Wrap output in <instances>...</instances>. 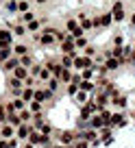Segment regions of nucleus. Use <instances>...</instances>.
Masks as SVG:
<instances>
[{"label": "nucleus", "instance_id": "f257e3e1", "mask_svg": "<svg viewBox=\"0 0 135 148\" xmlns=\"http://www.w3.org/2000/svg\"><path fill=\"white\" fill-rule=\"evenodd\" d=\"M72 68L74 70H85V68H94L92 63V57H74V63H72Z\"/></svg>", "mask_w": 135, "mask_h": 148}, {"label": "nucleus", "instance_id": "f03ea898", "mask_svg": "<svg viewBox=\"0 0 135 148\" xmlns=\"http://www.w3.org/2000/svg\"><path fill=\"white\" fill-rule=\"evenodd\" d=\"M57 142L61 144V146H72V144H74V133H70V131H59V133H57Z\"/></svg>", "mask_w": 135, "mask_h": 148}, {"label": "nucleus", "instance_id": "7ed1b4c3", "mask_svg": "<svg viewBox=\"0 0 135 148\" xmlns=\"http://www.w3.org/2000/svg\"><path fill=\"white\" fill-rule=\"evenodd\" d=\"M22 85H24V81H20V79H11L9 81V89H11V94H13V98H18V96H22Z\"/></svg>", "mask_w": 135, "mask_h": 148}, {"label": "nucleus", "instance_id": "20e7f679", "mask_svg": "<svg viewBox=\"0 0 135 148\" xmlns=\"http://www.w3.org/2000/svg\"><path fill=\"white\" fill-rule=\"evenodd\" d=\"M11 42H13V33H11L9 28H2V31H0V48L11 46Z\"/></svg>", "mask_w": 135, "mask_h": 148}, {"label": "nucleus", "instance_id": "39448f33", "mask_svg": "<svg viewBox=\"0 0 135 148\" xmlns=\"http://www.w3.org/2000/svg\"><path fill=\"white\" fill-rule=\"evenodd\" d=\"M113 22V15L111 13H103V15H98V18H94V26H109V24Z\"/></svg>", "mask_w": 135, "mask_h": 148}, {"label": "nucleus", "instance_id": "423d86ee", "mask_svg": "<svg viewBox=\"0 0 135 148\" xmlns=\"http://www.w3.org/2000/svg\"><path fill=\"white\" fill-rule=\"evenodd\" d=\"M55 96V94L50 92V89H35V98H33V100H39V102H46V100H50V98Z\"/></svg>", "mask_w": 135, "mask_h": 148}, {"label": "nucleus", "instance_id": "0eeeda50", "mask_svg": "<svg viewBox=\"0 0 135 148\" xmlns=\"http://www.w3.org/2000/svg\"><path fill=\"white\" fill-rule=\"evenodd\" d=\"M111 15H113V20H116V22H122V20H124V7H122L120 0H118V2H113V11H111Z\"/></svg>", "mask_w": 135, "mask_h": 148}, {"label": "nucleus", "instance_id": "6e6552de", "mask_svg": "<svg viewBox=\"0 0 135 148\" xmlns=\"http://www.w3.org/2000/svg\"><path fill=\"white\" fill-rule=\"evenodd\" d=\"M13 76H15V79H20V81H26L28 76H31V70L24 68V65H18V68L13 70Z\"/></svg>", "mask_w": 135, "mask_h": 148}, {"label": "nucleus", "instance_id": "1a4fd4ad", "mask_svg": "<svg viewBox=\"0 0 135 148\" xmlns=\"http://www.w3.org/2000/svg\"><path fill=\"white\" fill-rule=\"evenodd\" d=\"M31 131H33L31 122H24V124H20V126H18V137H20V139H26L28 135H31Z\"/></svg>", "mask_w": 135, "mask_h": 148}, {"label": "nucleus", "instance_id": "9d476101", "mask_svg": "<svg viewBox=\"0 0 135 148\" xmlns=\"http://www.w3.org/2000/svg\"><path fill=\"white\" fill-rule=\"evenodd\" d=\"M0 65H2V70H7V72H9V70H15V68L20 65V57L13 55V57H9L5 63H0Z\"/></svg>", "mask_w": 135, "mask_h": 148}, {"label": "nucleus", "instance_id": "9b49d317", "mask_svg": "<svg viewBox=\"0 0 135 148\" xmlns=\"http://www.w3.org/2000/svg\"><path fill=\"white\" fill-rule=\"evenodd\" d=\"M7 122H9L11 126H15V129H18L20 124H24L22 118H20V113H15V111H13V113H7Z\"/></svg>", "mask_w": 135, "mask_h": 148}, {"label": "nucleus", "instance_id": "f8f14e48", "mask_svg": "<svg viewBox=\"0 0 135 148\" xmlns=\"http://www.w3.org/2000/svg\"><path fill=\"white\" fill-rule=\"evenodd\" d=\"M13 129H15V126H11L9 122H5V124H2V129H0L2 139H11V137H13Z\"/></svg>", "mask_w": 135, "mask_h": 148}, {"label": "nucleus", "instance_id": "ddd939ff", "mask_svg": "<svg viewBox=\"0 0 135 148\" xmlns=\"http://www.w3.org/2000/svg\"><path fill=\"white\" fill-rule=\"evenodd\" d=\"M20 98H22V100L28 105V102L35 98V89H33V87H24V89H22V96H20Z\"/></svg>", "mask_w": 135, "mask_h": 148}, {"label": "nucleus", "instance_id": "4468645a", "mask_svg": "<svg viewBox=\"0 0 135 148\" xmlns=\"http://www.w3.org/2000/svg\"><path fill=\"white\" fill-rule=\"evenodd\" d=\"M79 26L83 28V31H89V28L94 26V20H89L87 15H81V18H79Z\"/></svg>", "mask_w": 135, "mask_h": 148}, {"label": "nucleus", "instance_id": "2eb2a0df", "mask_svg": "<svg viewBox=\"0 0 135 148\" xmlns=\"http://www.w3.org/2000/svg\"><path fill=\"white\" fill-rule=\"evenodd\" d=\"M126 122H124V116L122 113H113L111 116V122H109V126H124Z\"/></svg>", "mask_w": 135, "mask_h": 148}, {"label": "nucleus", "instance_id": "dca6fc26", "mask_svg": "<svg viewBox=\"0 0 135 148\" xmlns=\"http://www.w3.org/2000/svg\"><path fill=\"white\" fill-rule=\"evenodd\" d=\"M9 57H13V48L7 46V48H0V63H5Z\"/></svg>", "mask_w": 135, "mask_h": 148}, {"label": "nucleus", "instance_id": "f3484780", "mask_svg": "<svg viewBox=\"0 0 135 148\" xmlns=\"http://www.w3.org/2000/svg\"><path fill=\"white\" fill-rule=\"evenodd\" d=\"M59 83H61V81L57 79V76H50V79H48V89H50L52 94L59 92Z\"/></svg>", "mask_w": 135, "mask_h": 148}, {"label": "nucleus", "instance_id": "a211bd4d", "mask_svg": "<svg viewBox=\"0 0 135 148\" xmlns=\"http://www.w3.org/2000/svg\"><path fill=\"white\" fill-rule=\"evenodd\" d=\"M11 105H13V109L18 111V113H20L22 109H26V102H24V100H22L20 96H18V98H13V100H11Z\"/></svg>", "mask_w": 135, "mask_h": 148}, {"label": "nucleus", "instance_id": "6ab92c4d", "mask_svg": "<svg viewBox=\"0 0 135 148\" xmlns=\"http://www.w3.org/2000/svg\"><path fill=\"white\" fill-rule=\"evenodd\" d=\"M44 102H39V100H31V102H28V109H31L33 111V113H42V109H44Z\"/></svg>", "mask_w": 135, "mask_h": 148}, {"label": "nucleus", "instance_id": "aec40b11", "mask_svg": "<svg viewBox=\"0 0 135 148\" xmlns=\"http://www.w3.org/2000/svg\"><path fill=\"white\" fill-rule=\"evenodd\" d=\"M13 55H15V57H22V55H28V48L24 46V44H18V46H13Z\"/></svg>", "mask_w": 135, "mask_h": 148}, {"label": "nucleus", "instance_id": "412c9836", "mask_svg": "<svg viewBox=\"0 0 135 148\" xmlns=\"http://www.w3.org/2000/svg\"><path fill=\"white\" fill-rule=\"evenodd\" d=\"M61 83H65V85H68V83H72V72H70V68H65L63 70V74H61Z\"/></svg>", "mask_w": 135, "mask_h": 148}, {"label": "nucleus", "instance_id": "4be33fe9", "mask_svg": "<svg viewBox=\"0 0 135 148\" xmlns=\"http://www.w3.org/2000/svg\"><path fill=\"white\" fill-rule=\"evenodd\" d=\"M120 61H118V59H113V57H111V59H107V63H105V68H107V70H118V68H120Z\"/></svg>", "mask_w": 135, "mask_h": 148}, {"label": "nucleus", "instance_id": "5701e85b", "mask_svg": "<svg viewBox=\"0 0 135 148\" xmlns=\"http://www.w3.org/2000/svg\"><path fill=\"white\" fill-rule=\"evenodd\" d=\"M65 28H68V33H72L74 28H79V20H74V18H70L68 22H65Z\"/></svg>", "mask_w": 135, "mask_h": 148}, {"label": "nucleus", "instance_id": "b1692460", "mask_svg": "<svg viewBox=\"0 0 135 148\" xmlns=\"http://www.w3.org/2000/svg\"><path fill=\"white\" fill-rule=\"evenodd\" d=\"M74 98H76V102H81V105H85V102H87V92H83V89H79Z\"/></svg>", "mask_w": 135, "mask_h": 148}, {"label": "nucleus", "instance_id": "393cba45", "mask_svg": "<svg viewBox=\"0 0 135 148\" xmlns=\"http://www.w3.org/2000/svg\"><path fill=\"white\" fill-rule=\"evenodd\" d=\"M20 65H24V68H33V59L28 55H22V57H20Z\"/></svg>", "mask_w": 135, "mask_h": 148}, {"label": "nucleus", "instance_id": "a878e982", "mask_svg": "<svg viewBox=\"0 0 135 148\" xmlns=\"http://www.w3.org/2000/svg\"><path fill=\"white\" fill-rule=\"evenodd\" d=\"M79 89H83V92H94V83H89V81H81Z\"/></svg>", "mask_w": 135, "mask_h": 148}, {"label": "nucleus", "instance_id": "bb28decb", "mask_svg": "<svg viewBox=\"0 0 135 148\" xmlns=\"http://www.w3.org/2000/svg\"><path fill=\"white\" fill-rule=\"evenodd\" d=\"M20 118H22V122H28L33 118V111L31 109H22V111H20Z\"/></svg>", "mask_w": 135, "mask_h": 148}, {"label": "nucleus", "instance_id": "cd10ccee", "mask_svg": "<svg viewBox=\"0 0 135 148\" xmlns=\"http://www.w3.org/2000/svg\"><path fill=\"white\" fill-rule=\"evenodd\" d=\"M20 20H22L24 24H28V22L35 20V13H33V11H26V13H22V18H20Z\"/></svg>", "mask_w": 135, "mask_h": 148}, {"label": "nucleus", "instance_id": "c85d7f7f", "mask_svg": "<svg viewBox=\"0 0 135 148\" xmlns=\"http://www.w3.org/2000/svg\"><path fill=\"white\" fill-rule=\"evenodd\" d=\"M72 63H74V59H72V57H68V55L61 57V65H63V68H72Z\"/></svg>", "mask_w": 135, "mask_h": 148}, {"label": "nucleus", "instance_id": "c756f323", "mask_svg": "<svg viewBox=\"0 0 135 148\" xmlns=\"http://www.w3.org/2000/svg\"><path fill=\"white\" fill-rule=\"evenodd\" d=\"M50 76H52L50 70H48V68H42V72H39V79H42V81H48Z\"/></svg>", "mask_w": 135, "mask_h": 148}, {"label": "nucleus", "instance_id": "7c9ffc66", "mask_svg": "<svg viewBox=\"0 0 135 148\" xmlns=\"http://www.w3.org/2000/svg\"><path fill=\"white\" fill-rule=\"evenodd\" d=\"M28 7H31V5H28V0H20V2H18V11H22V13H26Z\"/></svg>", "mask_w": 135, "mask_h": 148}, {"label": "nucleus", "instance_id": "2f4dec72", "mask_svg": "<svg viewBox=\"0 0 135 148\" xmlns=\"http://www.w3.org/2000/svg\"><path fill=\"white\" fill-rule=\"evenodd\" d=\"M76 92H79V83H68V94L76 96Z\"/></svg>", "mask_w": 135, "mask_h": 148}, {"label": "nucleus", "instance_id": "473e14b6", "mask_svg": "<svg viewBox=\"0 0 135 148\" xmlns=\"http://www.w3.org/2000/svg\"><path fill=\"white\" fill-rule=\"evenodd\" d=\"M39 131H42V133H44V135H50V133H52V126H50V124H48V122H44V124H42V126H39Z\"/></svg>", "mask_w": 135, "mask_h": 148}, {"label": "nucleus", "instance_id": "72a5a7b5", "mask_svg": "<svg viewBox=\"0 0 135 148\" xmlns=\"http://www.w3.org/2000/svg\"><path fill=\"white\" fill-rule=\"evenodd\" d=\"M13 33H15V35H18V37H22L24 33H26V26H22V24H18V26H13Z\"/></svg>", "mask_w": 135, "mask_h": 148}, {"label": "nucleus", "instance_id": "f704fd0d", "mask_svg": "<svg viewBox=\"0 0 135 148\" xmlns=\"http://www.w3.org/2000/svg\"><path fill=\"white\" fill-rule=\"evenodd\" d=\"M83 55L85 57H94V55H96V48H94V46H85L83 48Z\"/></svg>", "mask_w": 135, "mask_h": 148}, {"label": "nucleus", "instance_id": "c9c22d12", "mask_svg": "<svg viewBox=\"0 0 135 148\" xmlns=\"http://www.w3.org/2000/svg\"><path fill=\"white\" fill-rule=\"evenodd\" d=\"M76 50H79V48H85V46H87V39H85V37H76Z\"/></svg>", "mask_w": 135, "mask_h": 148}, {"label": "nucleus", "instance_id": "e433bc0d", "mask_svg": "<svg viewBox=\"0 0 135 148\" xmlns=\"http://www.w3.org/2000/svg\"><path fill=\"white\" fill-rule=\"evenodd\" d=\"M37 28H39V20H33L26 24V31H37Z\"/></svg>", "mask_w": 135, "mask_h": 148}, {"label": "nucleus", "instance_id": "4c0bfd02", "mask_svg": "<svg viewBox=\"0 0 135 148\" xmlns=\"http://www.w3.org/2000/svg\"><path fill=\"white\" fill-rule=\"evenodd\" d=\"M83 139H96V129H92V131H85Z\"/></svg>", "mask_w": 135, "mask_h": 148}, {"label": "nucleus", "instance_id": "58836bf2", "mask_svg": "<svg viewBox=\"0 0 135 148\" xmlns=\"http://www.w3.org/2000/svg\"><path fill=\"white\" fill-rule=\"evenodd\" d=\"M39 72H42V65H33L31 68V76H39Z\"/></svg>", "mask_w": 135, "mask_h": 148}, {"label": "nucleus", "instance_id": "ea45409f", "mask_svg": "<svg viewBox=\"0 0 135 148\" xmlns=\"http://www.w3.org/2000/svg\"><path fill=\"white\" fill-rule=\"evenodd\" d=\"M7 9H9V11H13V13H15V11H18V2H15V0L7 2Z\"/></svg>", "mask_w": 135, "mask_h": 148}, {"label": "nucleus", "instance_id": "a19ab883", "mask_svg": "<svg viewBox=\"0 0 135 148\" xmlns=\"http://www.w3.org/2000/svg\"><path fill=\"white\" fill-rule=\"evenodd\" d=\"M72 35H74V39H76V37H83V35H85V31L79 26V28H74V31H72Z\"/></svg>", "mask_w": 135, "mask_h": 148}, {"label": "nucleus", "instance_id": "79ce46f5", "mask_svg": "<svg viewBox=\"0 0 135 148\" xmlns=\"http://www.w3.org/2000/svg\"><path fill=\"white\" fill-rule=\"evenodd\" d=\"M113 46H122V37H120V35L113 37Z\"/></svg>", "mask_w": 135, "mask_h": 148}, {"label": "nucleus", "instance_id": "37998d69", "mask_svg": "<svg viewBox=\"0 0 135 148\" xmlns=\"http://www.w3.org/2000/svg\"><path fill=\"white\" fill-rule=\"evenodd\" d=\"M0 148H11L9 139H0Z\"/></svg>", "mask_w": 135, "mask_h": 148}, {"label": "nucleus", "instance_id": "c03bdc74", "mask_svg": "<svg viewBox=\"0 0 135 148\" xmlns=\"http://www.w3.org/2000/svg\"><path fill=\"white\" fill-rule=\"evenodd\" d=\"M74 148H87V142H85V139H83V142H76Z\"/></svg>", "mask_w": 135, "mask_h": 148}, {"label": "nucleus", "instance_id": "a18cd8bd", "mask_svg": "<svg viewBox=\"0 0 135 148\" xmlns=\"http://www.w3.org/2000/svg\"><path fill=\"white\" fill-rule=\"evenodd\" d=\"M9 144H11V148H18V142H15V139H13V137H11V139H9Z\"/></svg>", "mask_w": 135, "mask_h": 148}, {"label": "nucleus", "instance_id": "49530a36", "mask_svg": "<svg viewBox=\"0 0 135 148\" xmlns=\"http://www.w3.org/2000/svg\"><path fill=\"white\" fill-rule=\"evenodd\" d=\"M131 24H133V26H135V13L131 15Z\"/></svg>", "mask_w": 135, "mask_h": 148}, {"label": "nucleus", "instance_id": "de8ad7c7", "mask_svg": "<svg viewBox=\"0 0 135 148\" xmlns=\"http://www.w3.org/2000/svg\"><path fill=\"white\" fill-rule=\"evenodd\" d=\"M35 2H37V5H44V2H46V0H35Z\"/></svg>", "mask_w": 135, "mask_h": 148}, {"label": "nucleus", "instance_id": "09e8293b", "mask_svg": "<svg viewBox=\"0 0 135 148\" xmlns=\"http://www.w3.org/2000/svg\"><path fill=\"white\" fill-rule=\"evenodd\" d=\"M22 148H33V144H26V146H22Z\"/></svg>", "mask_w": 135, "mask_h": 148}, {"label": "nucleus", "instance_id": "8fccbe9b", "mask_svg": "<svg viewBox=\"0 0 135 148\" xmlns=\"http://www.w3.org/2000/svg\"><path fill=\"white\" fill-rule=\"evenodd\" d=\"M65 148H74V146H65Z\"/></svg>", "mask_w": 135, "mask_h": 148}, {"label": "nucleus", "instance_id": "3c124183", "mask_svg": "<svg viewBox=\"0 0 135 148\" xmlns=\"http://www.w3.org/2000/svg\"><path fill=\"white\" fill-rule=\"evenodd\" d=\"M0 139H2V133H0Z\"/></svg>", "mask_w": 135, "mask_h": 148}, {"label": "nucleus", "instance_id": "603ef678", "mask_svg": "<svg viewBox=\"0 0 135 148\" xmlns=\"http://www.w3.org/2000/svg\"><path fill=\"white\" fill-rule=\"evenodd\" d=\"M133 50H135V48H133Z\"/></svg>", "mask_w": 135, "mask_h": 148}]
</instances>
